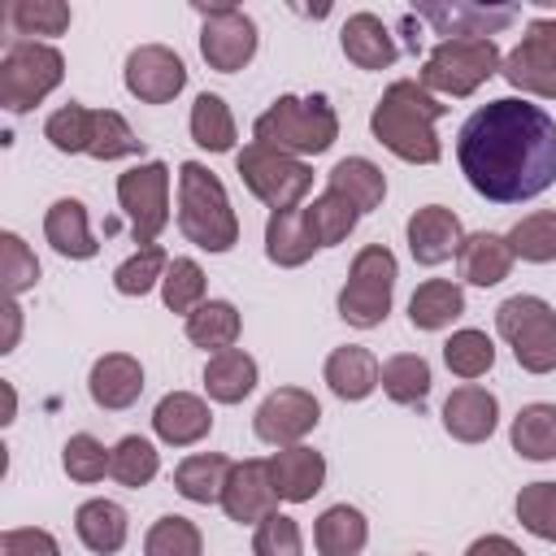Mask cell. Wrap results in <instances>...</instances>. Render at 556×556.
I'll use <instances>...</instances> for the list:
<instances>
[{"label": "cell", "instance_id": "cell-24", "mask_svg": "<svg viewBox=\"0 0 556 556\" xmlns=\"http://www.w3.org/2000/svg\"><path fill=\"white\" fill-rule=\"evenodd\" d=\"M339 43L356 70H391L400 56V48H395V39L378 13H352L339 30Z\"/></svg>", "mask_w": 556, "mask_h": 556}, {"label": "cell", "instance_id": "cell-34", "mask_svg": "<svg viewBox=\"0 0 556 556\" xmlns=\"http://www.w3.org/2000/svg\"><path fill=\"white\" fill-rule=\"evenodd\" d=\"M508 439L521 460H556V404H547V400L521 404Z\"/></svg>", "mask_w": 556, "mask_h": 556}, {"label": "cell", "instance_id": "cell-33", "mask_svg": "<svg viewBox=\"0 0 556 556\" xmlns=\"http://www.w3.org/2000/svg\"><path fill=\"white\" fill-rule=\"evenodd\" d=\"M465 313V291L452 278H426L408 295V321L413 330H443Z\"/></svg>", "mask_w": 556, "mask_h": 556}, {"label": "cell", "instance_id": "cell-10", "mask_svg": "<svg viewBox=\"0 0 556 556\" xmlns=\"http://www.w3.org/2000/svg\"><path fill=\"white\" fill-rule=\"evenodd\" d=\"M117 204L130 217V239L139 248L156 243L161 230L169 226V165L143 161V165L117 174Z\"/></svg>", "mask_w": 556, "mask_h": 556}, {"label": "cell", "instance_id": "cell-15", "mask_svg": "<svg viewBox=\"0 0 556 556\" xmlns=\"http://www.w3.org/2000/svg\"><path fill=\"white\" fill-rule=\"evenodd\" d=\"M122 83L126 91L139 100V104H169L182 87H187V65L174 48L165 43H139L130 56H126V70H122Z\"/></svg>", "mask_w": 556, "mask_h": 556}, {"label": "cell", "instance_id": "cell-36", "mask_svg": "<svg viewBox=\"0 0 556 556\" xmlns=\"http://www.w3.org/2000/svg\"><path fill=\"white\" fill-rule=\"evenodd\" d=\"M187 126H191V139H195L204 152H230L235 139H239L230 104H226L222 96H213V91H200V96H195Z\"/></svg>", "mask_w": 556, "mask_h": 556}, {"label": "cell", "instance_id": "cell-7", "mask_svg": "<svg viewBox=\"0 0 556 556\" xmlns=\"http://www.w3.org/2000/svg\"><path fill=\"white\" fill-rule=\"evenodd\" d=\"M61 78H65L61 48L43 39H13L0 56V104L9 113H30L61 87Z\"/></svg>", "mask_w": 556, "mask_h": 556}, {"label": "cell", "instance_id": "cell-3", "mask_svg": "<svg viewBox=\"0 0 556 556\" xmlns=\"http://www.w3.org/2000/svg\"><path fill=\"white\" fill-rule=\"evenodd\" d=\"M178 230L200 252H230L239 243V217L230 208V195L222 178L200 161L178 165Z\"/></svg>", "mask_w": 556, "mask_h": 556}, {"label": "cell", "instance_id": "cell-6", "mask_svg": "<svg viewBox=\"0 0 556 556\" xmlns=\"http://www.w3.org/2000/svg\"><path fill=\"white\" fill-rule=\"evenodd\" d=\"M395 278H400V261L387 243H365L352 265H348V282L339 291V317L356 330H374L387 321L391 313V295H395Z\"/></svg>", "mask_w": 556, "mask_h": 556}, {"label": "cell", "instance_id": "cell-35", "mask_svg": "<svg viewBox=\"0 0 556 556\" xmlns=\"http://www.w3.org/2000/svg\"><path fill=\"white\" fill-rule=\"evenodd\" d=\"M434 387V374H430V361L417 356V352H395L382 361V391L391 404H404V408H421L426 395Z\"/></svg>", "mask_w": 556, "mask_h": 556}, {"label": "cell", "instance_id": "cell-52", "mask_svg": "<svg viewBox=\"0 0 556 556\" xmlns=\"http://www.w3.org/2000/svg\"><path fill=\"white\" fill-rule=\"evenodd\" d=\"M465 556H526V552L508 534H482V539H473L465 547Z\"/></svg>", "mask_w": 556, "mask_h": 556}, {"label": "cell", "instance_id": "cell-14", "mask_svg": "<svg viewBox=\"0 0 556 556\" xmlns=\"http://www.w3.org/2000/svg\"><path fill=\"white\" fill-rule=\"evenodd\" d=\"M417 22H430L443 39H491L521 17L517 4H473V0H421L408 9Z\"/></svg>", "mask_w": 556, "mask_h": 556}, {"label": "cell", "instance_id": "cell-48", "mask_svg": "<svg viewBox=\"0 0 556 556\" xmlns=\"http://www.w3.org/2000/svg\"><path fill=\"white\" fill-rule=\"evenodd\" d=\"M517 521L543 539V543H556V482H526L517 491Z\"/></svg>", "mask_w": 556, "mask_h": 556}, {"label": "cell", "instance_id": "cell-11", "mask_svg": "<svg viewBox=\"0 0 556 556\" xmlns=\"http://www.w3.org/2000/svg\"><path fill=\"white\" fill-rule=\"evenodd\" d=\"M200 56L217 74H239L256 56V22L235 4H195Z\"/></svg>", "mask_w": 556, "mask_h": 556}, {"label": "cell", "instance_id": "cell-44", "mask_svg": "<svg viewBox=\"0 0 556 556\" xmlns=\"http://www.w3.org/2000/svg\"><path fill=\"white\" fill-rule=\"evenodd\" d=\"M204 291H208V282H204L200 261H191V256H169V269H165V278H161V300H165V308L187 317L191 308L204 304Z\"/></svg>", "mask_w": 556, "mask_h": 556}, {"label": "cell", "instance_id": "cell-8", "mask_svg": "<svg viewBox=\"0 0 556 556\" xmlns=\"http://www.w3.org/2000/svg\"><path fill=\"white\" fill-rule=\"evenodd\" d=\"M235 174L243 178V187L269 208H300V200L313 191V165L300 156H287L269 143H243V152L235 156Z\"/></svg>", "mask_w": 556, "mask_h": 556}, {"label": "cell", "instance_id": "cell-29", "mask_svg": "<svg viewBox=\"0 0 556 556\" xmlns=\"http://www.w3.org/2000/svg\"><path fill=\"white\" fill-rule=\"evenodd\" d=\"M326 187L339 191L356 213H374L387 200V174L369 156H343V161H334V169L326 174Z\"/></svg>", "mask_w": 556, "mask_h": 556}, {"label": "cell", "instance_id": "cell-17", "mask_svg": "<svg viewBox=\"0 0 556 556\" xmlns=\"http://www.w3.org/2000/svg\"><path fill=\"white\" fill-rule=\"evenodd\" d=\"M404 235H408V252H413V261L426 265V269L452 261V256L460 252V243H465V226H460V217H456L452 208H443V204H426V208H417V213L408 217Z\"/></svg>", "mask_w": 556, "mask_h": 556}, {"label": "cell", "instance_id": "cell-27", "mask_svg": "<svg viewBox=\"0 0 556 556\" xmlns=\"http://www.w3.org/2000/svg\"><path fill=\"white\" fill-rule=\"evenodd\" d=\"M74 534L87 552L96 556H113L126 547V534H130V517L117 500H87L78 504L74 513Z\"/></svg>", "mask_w": 556, "mask_h": 556}, {"label": "cell", "instance_id": "cell-40", "mask_svg": "<svg viewBox=\"0 0 556 556\" xmlns=\"http://www.w3.org/2000/svg\"><path fill=\"white\" fill-rule=\"evenodd\" d=\"M504 239H508L513 256H521V261H530V265H547V261H556V208L526 213Z\"/></svg>", "mask_w": 556, "mask_h": 556}, {"label": "cell", "instance_id": "cell-25", "mask_svg": "<svg viewBox=\"0 0 556 556\" xmlns=\"http://www.w3.org/2000/svg\"><path fill=\"white\" fill-rule=\"evenodd\" d=\"M317 248H321V243H317L313 222H308L304 208H278V213H269V222H265V256H269L278 269L304 265Z\"/></svg>", "mask_w": 556, "mask_h": 556}, {"label": "cell", "instance_id": "cell-28", "mask_svg": "<svg viewBox=\"0 0 556 556\" xmlns=\"http://www.w3.org/2000/svg\"><path fill=\"white\" fill-rule=\"evenodd\" d=\"M256 361L243 352V348H226V352H213L208 365H204V395L213 404H239L256 391Z\"/></svg>", "mask_w": 556, "mask_h": 556}, {"label": "cell", "instance_id": "cell-21", "mask_svg": "<svg viewBox=\"0 0 556 556\" xmlns=\"http://www.w3.org/2000/svg\"><path fill=\"white\" fill-rule=\"evenodd\" d=\"M269 478H274V491L278 500L287 504H308L321 486H326V456L295 443V447H278L269 456Z\"/></svg>", "mask_w": 556, "mask_h": 556}, {"label": "cell", "instance_id": "cell-32", "mask_svg": "<svg viewBox=\"0 0 556 556\" xmlns=\"http://www.w3.org/2000/svg\"><path fill=\"white\" fill-rule=\"evenodd\" d=\"M230 465L222 452H195L187 460H178L174 469V491L191 504H222V491H226V478H230Z\"/></svg>", "mask_w": 556, "mask_h": 556}, {"label": "cell", "instance_id": "cell-43", "mask_svg": "<svg viewBox=\"0 0 556 556\" xmlns=\"http://www.w3.org/2000/svg\"><path fill=\"white\" fill-rule=\"evenodd\" d=\"M165 269H169L165 248H161V243H148V248L130 252V256L113 269V287H117V295H130V300H135V295H148L152 287H161Z\"/></svg>", "mask_w": 556, "mask_h": 556}, {"label": "cell", "instance_id": "cell-49", "mask_svg": "<svg viewBox=\"0 0 556 556\" xmlns=\"http://www.w3.org/2000/svg\"><path fill=\"white\" fill-rule=\"evenodd\" d=\"M252 556H304V534H300L295 517H287V513L261 517L252 530Z\"/></svg>", "mask_w": 556, "mask_h": 556}, {"label": "cell", "instance_id": "cell-1", "mask_svg": "<svg viewBox=\"0 0 556 556\" xmlns=\"http://www.w3.org/2000/svg\"><path fill=\"white\" fill-rule=\"evenodd\" d=\"M465 182L491 204H521L556 182V122L547 109L500 96L473 109L456 135Z\"/></svg>", "mask_w": 556, "mask_h": 556}, {"label": "cell", "instance_id": "cell-51", "mask_svg": "<svg viewBox=\"0 0 556 556\" xmlns=\"http://www.w3.org/2000/svg\"><path fill=\"white\" fill-rule=\"evenodd\" d=\"M0 556H61V543L39 526H13L0 534Z\"/></svg>", "mask_w": 556, "mask_h": 556}, {"label": "cell", "instance_id": "cell-20", "mask_svg": "<svg viewBox=\"0 0 556 556\" xmlns=\"http://www.w3.org/2000/svg\"><path fill=\"white\" fill-rule=\"evenodd\" d=\"M87 391H91L96 408H109V413L130 408L143 395V365H139V356H130V352H104L91 365V374H87Z\"/></svg>", "mask_w": 556, "mask_h": 556}, {"label": "cell", "instance_id": "cell-5", "mask_svg": "<svg viewBox=\"0 0 556 556\" xmlns=\"http://www.w3.org/2000/svg\"><path fill=\"white\" fill-rule=\"evenodd\" d=\"M500 65H504V52L495 39H439L421 61L417 83L434 96L465 100L491 74H500Z\"/></svg>", "mask_w": 556, "mask_h": 556}, {"label": "cell", "instance_id": "cell-16", "mask_svg": "<svg viewBox=\"0 0 556 556\" xmlns=\"http://www.w3.org/2000/svg\"><path fill=\"white\" fill-rule=\"evenodd\" d=\"M222 513L239 526H256L261 517L278 513V491L269 478V460H235L226 491H222Z\"/></svg>", "mask_w": 556, "mask_h": 556}, {"label": "cell", "instance_id": "cell-54", "mask_svg": "<svg viewBox=\"0 0 556 556\" xmlns=\"http://www.w3.org/2000/svg\"><path fill=\"white\" fill-rule=\"evenodd\" d=\"M413 556H426V552H413Z\"/></svg>", "mask_w": 556, "mask_h": 556}, {"label": "cell", "instance_id": "cell-47", "mask_svg": "<svg viewBox=\"0 0 556 556\" xmlns=\"http://www.w3.org/2000/svg\"><path fill=\"white\" fill-rule=\"evenodd\" d=\"M113 465V447H104L96 434H70L65 447H61V469L70 473V482H100Z\"/></svg>", "mask_w": 556, "mask_h": 556}, {"label": "cell", "instance_id": "cell-31", "mask_svg": "<svg viewBox=\"0 0 556 556\" xmlns=\"http://www.w3.org/2000/svg\"><path fill=\"white\" fill-rule=\"evenodd\" d=\"M182 330H187V339H191L195 348H204V352L213 356V352H226V348L239 343L243 317H239V308H235L230 300H204L200 308H191V313L182 317Z\"/></svg>", "mask_w": 556, "mask_h": 556}, {"label": "cell", "instance_id": "cell-4", "mask_svg": "<svg viewBox=\"0 0 556 556\" xmlns=\"http://www.w3.org/2000/svg\"><path fill=\"white\" fill-rule=\"evenodd\" d=\"M256 143H269L287 156H321L339 139V113L326 96H278L256 122H252Z\"/></svg>", "mask_w": 556, "mask_h": 556}, {"label": "cell", "instance_id": "cell-2", "mask_svg": "<svg viewBox=\"0 0 556 556\" xmlns=\"http://www.w3.org/2000/svg\"><path fill=\"white\" fill-rule=\"evenodd\" d=\"M443 113H447V104L434 91H426L417 78H395L378 96V104L369 113V130L391 156H400L408 165H434L443 156V143L434 135V122Z\"/></svg>", "mask_w": 556, "mask_h": 556}, {"label": "cell", "instance_id": "cell-39", "mask_svg": "<svg viewBox=\"0 0 556 556\" xmlns=\"http://www.w3.org/2000/svg\"><path fill=\"white\" fill-rule=\"evenodd\" d=\"M443 365H447L456 378H465V382L482 378V374L495 365V343H491V334H486V330H473V326L452 330V339L443 343Z\"/></svg>", "mask_w": 556, "mask_h": 556}, {"label": "cell", "instance_id": "cell-12", "mask_svg": "<svg viewBox=\"0 0 556 556\" xmlns=\"http://www.w3.org/2000/svg\"><path fill=\"white\" fill-rule=\"evenodd\" d=\"M500 74L513 91L556 100V17H530L517 48L504 52Z\"/></svg>", "mask_w": 556, "mask_h": 556}, {"label": "cell", "instance_id": "cell-42", "mask_svg": "<svg viewBox=\"0 0 556 556\" xmlns=\"http://www.w3.org/2000/svg\"><path fill=\"white\" fill-rule=\"evenodd\" d=\"M70 4L65 0H13L9 4V26L26 39H52V35H65L70 30Z\"/></svg>", "mask_w": 556, "mask_h": 556}, {"label": "cell", "instance_id": "cell-19", "mask_svg": "<svg viewBox=\"0 0 556 556\" xmlns=\"http://www.w3.org/2000/svg\"><path fill=\"white\" fill-rule=\"evenodd\" d=\"M152 430H156V439L169 443V447H191V443L208 439V430H213V408H208V400H200L195 391H169V395H161L156 408H152Z\"/></svg>", "mask_w": 556, "mask_h": 556}, {"label": "cell", "instance_id": "cell-9", "mask_svg": "<svg viewBox=\"0 0 556 556\" xmlns=\"http://www.w3.org/2000/svg\"><path fill=\"white\" fill-rule=\"evenodd\" d=\"M495 330L526 374L556 369V308L543 295H508L495 308Z\"/></svg>", "mask_w": 556, "mask_h": 556}, {"label": "cell", "instance_id": "cell-26", "mask_svg": "<svg viewBox=\"0 0 556 556\" xmlns=\"http://www.w3.org/2000/svg\"><path fill=\"white\" fill-rule=\"evenodd\" d=\"M513 248H508V239L504 235H495V230H473V235H465V243H460V252H456V269H460V278L469 282V287H495V282H504L508 278V269H513Z\"/></svg>", "mask_w": 556, "mask_h": 556}, {"label": "cell", "instance_id": "cell-45", "mask_svg": "<svg viewBox=\"0 0 556 556\" xmlns=\"http://www.w3.org/2000/svg\"><path fill=\"white\" fill-rule=\"evenodd\" d=\"M304 213H308L313 235H317V243H321V248L343 243V239L356 230V222H361V213H356V208H352V204H348L339 191H330V187H326V191H321V195H317V200H313Z\"/></svg>", "mask_w": 556, "mask_h": 556}, {"label": "cell", "instance_id": "cell-37", "mask_svg": "<svg viewBox=\"0 0 556 556\" xmlns=\"http://www.w3.org/2000/svg\"><path fill=\"white\" fill-rule=\"evenodd\" d=\"M156 473H161V452H156L152 439H143V434H126V439H117V447H113V465H109V478H113V482L139 491V486H148Z\"/></svg>", "mask_w": 556, "mask_h": 556}, {"label": "cell", "instance_id": "cell-30", "mask_svg": "<svg viewBox=\"0 0 556 556\" xmlns=\"http://www.w3.org/2000/svg\"><path fill=\"white\" fill-rule=\"evenodd\" d=\"M369 543V521L352 504H330L313 526L317 556H361Z\"/></svg>", "mask_w": 556, "mask_h": 556}, {"label": "cell", "instance_id": "cell-50", "mask_svg": "<svg viewBox=\"0 0 556 556\" xmlns=\"http://www.w3.org/2000/svg\"><path fill=\"white\" fill-rule=\"evenodd\" d=\"M0 256H4V287H9L13 300L39 282V261H35V252L26 248V239L17 230L0 235Z\"/></svg>", "mask_w": 556, "mask_h": 556}, {"label": "cell", "instance_id": "cell-38", "mask_svg": "<svg viewBox=\"0 0 556 556\" xmlns=\"http://www.w3.org/2000/svg\"><path fill=\"white\" fill-rule=\"evenodd\" d=\"M143 556H204V534L191 517L165 513L143 534Z\"/></svg>", "mask_w": 556, "mask_h": 556}, {"label": "cell", "instance_id": "cell-46", "mask_svg": "<svg viewBox=\"0 0 556 556\" xmlns=\"http://www.w3.org/2000/svg\"><path fill=\"white\" fill-rule=\"evenodd\" d=\"M91 117H96V109L70 100V104H61L56 113H48V122H43V139H48L56 152H65V156L87 152V143H91Z\"/></svg>", "mask_w": 556, "mask_h": 556}, {"label": "cell", "instance_id": "cell-23", "mask_svg": "<svg viewBox=\"0 0 556 556\" xmlns=\"http://www.w3.org/2000/svg\"><path fill=\"white\" fill-rule=\"evenodd\" d=\"M43 239L52 243V252L70 256V261H91L100 252L96 235H91V222H87V204L74 200V195H61L48 204L43 213Z\"/></svg>", "mask_w": 556, "mask_h": 556}, {"label": "cell", "instance_id": "cell-18", "mask_svg": "<svg viewBox=\"0 0 556 556\" xmlns=\"http://www.w3.org/2000/svg\"><path fill=\"white\" fill-rule=\"evenodd\" d=\"M495 426H500V400L486 387L465 382L443 400V430L456 443H486Z\"/></svg>", "mask_w": 556, "mask_h": 556}, {"label": "cell", "instance_id": "cell-41", "mask_svg": "<svg viewBox=\"0 0 556 556\" xmlns=\"http://www.w3.org/2000/svg\"><path fill=\"white\" fill-rule=\"evenodd\" d=\"M139 152H143V139L130 130V122L117 109H96L87 156H96V161H122V156H139Z\"/></svg>", "mask_w": 556, "mask_h": 556}, {"label": "cell", "instance_id": "cell-53", "mask_svg": "<svg viewBox=\"0 0 556 556\" xmlns=\"http://www.w3.org/2000/svg\"><path fill=\"white\" fill-rule=\"evenodd\" d=\"M4 317H9V330H4V348H0V352H13V348H17V334H22V304L13 300V304L4 308Z\"/></svg>", "mask_w": 556, "mask_h": 556}, {"label": "cell", "instance_id": "cell-13", "mask_svg": "<svg viewBox=\"0 0 556 556\" xmlns=\"http://www.w3.org/2000/svg\"><path fill=\"white\" fill-rule=\"evenodd\" d=\"M321 421V404L313 391L304 387H278L261 400L256 417H252V430L261 443L269 447H295L304 443V434H313Z\"/></svg>", "mask_w": 556, "mask_h": 556}, {"label": "cell", "instance_id": "cell-22", "mask_svg": "<svg viewBox=\"0 0 556 556\" xmlns=\"http://www.w3.org/2000/svg\"><path fill=\"white\" fill-rule=\"evenodd\" d=\"M321 378H326V387H330L339 400L356 404V400H365V395H374V391L382 387V365H378V356H374L369 348L343 343V348H334V352L326 356Z\"/></svg>", "mask_w": 556, "mask_h": 556}]
</instances>
